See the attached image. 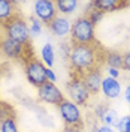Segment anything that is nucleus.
I'll list each match as a JSON object with an SVG mask.
<instances>
[{
	"mask_svg": "<svg viewBox=\"0 0 130 132\" xmlns=\"http://www.w3.org/2000/svg\"><path fill=\"white\" fill-rule=\"evenodd\" d=\"M100 48L94 45H72L69 56V63L73 74L84 75L94 68H99L100 62Z\"/></svg>",
	"mask_w": 130,
	"mask_h": 132,
	"instance_id": "1",
	"label": "nucleus"
},
{
	"mask_svg": "<svg viewBox=\"0 0 130 132\" xmlns=\"http://www.w3.org/2000/svg\"><path fill=\"white\" fill-rule=\"evenodd\" d=\"M70 41L73 45H94V42H96L94 26L90 23L87 15L78 16L72 23Z\"/></svg>",
	"mask_w": 130,
	"mask_h": 132,
	"instance_id": "2",
	"label": "nucleus"
},
{
	"mask_svg": "<svg viewBox=\"0 0 130 132\" xmlns=\"http://www.w3.org/2000/svg\"><path fill=\"white\" fill-rule=\"evenodd\" d=\"M2 29H3L6 38L14 39V41L20 42V44L29 45V42H30V29H29V24L25 23V20L21 18L18 14L14 15L11 20H8L6 23H3Z\"/></svg>",
	"mask_w": 130,
	"mask_h": 132,
	"instance_id": "3",
	"label": "nucleus"
},
{
	"mask_svg": "<svg viewBox=\"0 0 130 132\" xmlns=\"http://www.w3.org/2000/svg\"><path fill=\"white\" fill-rule=\"evenodd\" d=\"M24 75L33 87L39 89L47 82V66L42 60L36 59V56H30L24 59Z\"/></svg>",
	"mask_w": 130,
	"mask_h": 132,
	"instance_id": "4",
	"label": "nucleus"
},
{
	"mask_svg": "<svg viewBox=\"0 0 130 132\" xmlns=\"http://www.w3.org/2000/svg\"><path fill=\"white\" fill-rule=\"evenodd\" d=\"M66 90H67V95H69V101H72L78 107H81V105L84 107V105L88 104L91 93L85 87V84L82 82V78L79 75L72 74L70 80L66 82Z\"/></svg>",
	"mask_w": 130,
	"mask_h": 132,
	"instance_id": "5",
	"label": "nucleus"
},
{
	"mask_svg": "<svg viewBox=\"0 0 130 132\" xmlns=\"http://www.w3.org/2000/svg\"><path fill=\"white\" fill-rule=\"evenodd\" d=\"M58 107V113L60 117L63 119L66 126H78V128H84V120H82L81 110L76 104H73L72 101L64 99Z\"/></svg>",
	"mask_w": 130,
	"mask_h": 132,
	"instance_id": "6",
	"label": "nucleus"
},
{
	"mask_svg": "<svg viewBox=\"0 0 130 132\" xmlns=\"http://www.w3.org/2000/svg\"><path fill=\"white\" fill-rule=\"evenodd\" d=\"M38 99L43 102V104H49V105H60L64 101V95L63 92L58 89L54 82L47 81L42 84L38 89Z\"/></svg>",
	"mask_w": 130,
	"mask_h": 132,
	"instance_id": "7",
	"label": "nucleus"
},
{
	"mask_svg": "<svg viewBox=\"0 0 130 132\" xmlns=\"http://www.w3.org/2000/svg\"><path fill=\"white\" fill-rule=\"evenodd\" d=\"M33 14L42 24L48 26L57 16V6L55 2L51 0H38L33 5Z\"/></svg>",
	"mask_w": 130,
	"mask_h": 132,
	"instance_id": "8",
	"label": "nucleus"
},
{
	"mask_svg": "<svg viewBox=\"0 0 130 132\" xmlns=\"http://www.w3.org/2000/svg\"><path fill=\"white\" fill-rule=\"evenodd\" d=\"M24 44H20V42L14 41V39H9L6 36L0 38V53L2 56L11 60H15V59H21L24 57V51H25Z\"/></svg>",
	"mask_w": 130,
	"mask_h": 132,
	"instance_id": "9",
	"label": "nucleus"
},
{
	"mask_svg": "<svg viewBox=\"0 0 130 132\" xmlns=\"http://www.w3.org/2000/svg\"><path fill=\"white\" fill-rule=\"evenodd\" d=\"M82 82L85 84V87L88 89V92L91 95H97L99 92L102 90V81H103V77H102V71L100 68H94L88 72H85L84 75H81Z\"/></svg>",
	"mask_w": 130,
	"mask_h": 132,
	"instance_id": "10",
	"label": "nucleus"
},
{
	"mask_svg": "<svg viewBox=\"0 0 130 132\" xmlns=\"http://www.w3.org/2000/svg\"><path fill=\"white\" fill-rule=\"evenodd\" d=\"M48 29L51 33L57 38H66L67 35H70V29H72V23L69 21L67 16L57 15L51 23L48 24Z\"/></svg>",
	"mask_w": 130,
	"mask_h": 132,
	"instance_id": "11",
	"label": "nucleus"
},
{
	"mask_svg": "<svg viewBox=\"0 0 130 132\" xmlns=\"http://www.w3.org/2000/svg\"><path fill=\"white\" fill-rule=\"evenodd\" d=\"M100 92L105 95L106 99H117L121 95V84L115 78L106 77L102 81V90Z\"/></svg>",
	"mask_w": 130,
	"mask_h": 132,
	"instance_id": "12",
	"label": "nucleus"
},
{
	"mask_svg": "<svg viewBox=\"0 0 130 132\" xmlns=\"http://www.w3.org/2000/svg\"><path fill=\"white\" fill-rule=\"evenodd\" d=\"M93 3V8H96L97 11L100 12H112V11H117V9L120 8H124V6H127V3H124V2H117V0H94V2H91Z\"/></svg>",
	"mask_w": 130,
	"mask_h": 132,
	"instance_id": "13",
	"label": "nucleus"
},
{
	"mask_svg": "<svg viewBox=\"0 0 130 132\" xmlns=\"http://www.w3.org/2000/svg\"><path fill=\"white\" fill-rule=\"evenodd\" d=\"M14 15H16L15 3L9 0H0V26L11 20Z\"/></svg>",
	"mask_w": 130,
	"mask_h": 132,
	"instance_id": "14",
	"label": "nucleus"
},
{
	"mask_svg": "<svg viewBox=\"0 0 130 132\" xmlns=\"http://www.w3.org/2000/svg\"><path fill=\"white\" fill-rule=\"evenodd\" d=\"M41 57L42 62L47 68H51V66L55 63V50H54V45L47 42L41 50Z\"/></svg>",
	"mask_w": 130,
	"mask_h": 132,
	"instance_id": "15",
	"label": "nucleus"
},
{
	"mask_svg": "<svg viewBox=\"0 0 130 132\" xmlns=\"http://www.w3.org/2000/svg\"><path fill=\"white\" fill-rule=\"evenodd\" d=\"M78 2L76 0H58L55 2V6H57V12H60L63 16L66 15H70L73 14L76 8H78Z\"/></svg>",
	"mask_w": 130,
	"mask_h": 132,
	"instance_id": "16",
	"label": "nucleus"
},
{
	"mask_svg": "<svg viewBox=\"0 0 130 132\" xmlns=\"http://www.w3.org/2000/svg\"><path fill=\"white\" fill-rule=\"evenodd\" d=\"M105 62L108 68H115V69H121L123 68V54L117 51H108L105 53Z\"/></svg>",
	"mask_w": 130,
	"mask_h": 132,
	"instance_id": "17",
	"label": "nucleus"
},
{
	"mask_svg": "<svg viewBox=\"0 0 130 132\" xmlns=\"http://www.w3.org/2000/svg\"><path fill=\"white\" fill-rule=\"evenodd\" d=\"M0 132H20L16 126V120L14 116H6L5 119L0 120Z\"/></svg>",
	"mask_w": 130,
	"mask_h": 132,
	"instance_id": "18",
	"label": "nucleus"
},
{
	"mask_svg": "<svg viewBox=\"0 0 130 132\" xmlns=\"http://www.w3.org/2000/svg\"><path fill=\"white\" fill-rule=\"evenodd\" d=\"M100 122H102V125L112 126V128H114V126H117V125H118V122H120L118 113H117L115 110H112V108H109L105 114H103V117L100 119Z\"/></svg>",
	"mask_w": 130,
	"mask_h": 132,
	"instance_id": "19",
	"label": "nucleus"
},
{
	"mask_svg": "<svg viewBox=\"0 0 130 132\" xmlns=\"http://www.w3.org/2000/svg\"><path fill=\"white\" fill-rule=\"evenodd\" d=\"M90 6H91V9L87 11V14H85V15H87V18L90 20V23H91V24L96 26L99 21L105 16V14H103V12H100V11H97L96 8H93V3H90Z\"/></svg>",
	"mask_w": 130,
	"mask_h": 132,
	"instance_id": "20",
	"label": "nucleus"
},
{
	"mask_svg": "<svg viewBox=\"0 0 130 132\" xmlns=\"http://www.w3.org/2000/svg\"><path fill=\"white\" fill-rule=\"evenodd\" d=\"M42 26L43 24L33 15L32 18H30V26H29V29H30V36H34V38L39 36V35L42 33Z\"/></svg>",
	"mask_w": 130,
	"mask_h": 132,
	"instance_id": "21",
	"label": "nucleus"
},
{
	"mask_svg": "<svg viewBox=\"0 0 130 132\" xmlns=\"http://www.w3.org/2000/svg\"><path fill=\"white\" fill-rule=\"evenodd\" d=\"M118 132H130V114L129 116H124L120 119L118 125L115 126Z\"/></svg>",
	"mask_w": 130,
	"mask_h": 132,
	"instance_id": "22",
	"label": "nucleus"
},
{
	"mask_svg": "<svg viewBox=\"0 0 130 132\" xmlns=\"http://www.w3.org/2000/svg\"><path fill=\"white\" fill-rule=\"evenodd\" d=\"M108 110H109V107H108L106 104H99L97 107H94V116H96L99 120H100Z\"/></svg>",
	"mask_w": 130,
	"mask_h": 132,
	"instance_id": "23",
	"label": "nucleus"
},
{
	"mask_svg": "<svg viewBox=\"0 0 130 132\" xmlns=\"http://www.w3.org/2000/svg\"><path fill=\"white\" fill-rule=\"evenodd\" d=\"M93 132H115L112 126H106V125H100V126H94Z\"/></svg>",
	"mask_w": 130,
	"mask_h": 132,
	"instance_id": "24",
	"label": "nucleus"
},
{
	"mask_svg": "<svg viewBox=\"0 0 130 132\" xmlns=\"http://www.w3.org/2000/svg\"><path fill=\"white\" fill-rule=\"evenodd\" d=\"M123 69L130 71V51L123 54Z\"/></svg>",
	"mask_w": 130,
	"mask_h": 132,
	"instance_id": "25",
	"label": "nucleus"
},
{
	"mask_svg": "<svg viewBox=\"0 0 130 132\" xmlns=\"http://www.w3.org/2000/svg\"><path fill=\"white\" fill-rule=\"evenodd\" d=\"M106 72H108V77H111V78H115V80L120 78V69H115V68H106Z\"/></svg>",
	"mask_w": 130,
	"mask_h": 132,
	"instance_id": "26",
	"label": "nucleus"
},
{
	"mask_svg": "<svg viewBox=\"0 0 130 132\" xmlns=\"http://www.w3.org/2000/svg\"><path fill=\"white\" fill-rule=\"evenodd\" d=\"M47 81L54 82V84H55V81H57V75L54 74V71H52L51 68H47Z\"/></svg>",
	"mask_w": 130,
	"mask_h": 132,
	"instance_id": "27",
	"label": "nucleus"
},
{
	"mask_svg": "<svg viewBox=\"0 0 130 132\" xmlns=\"http://www.w3.org/2000/svg\"><path fill=\"white\" fill-rule=\"evenodd\" d=\"M61 132H84L82 128H78V126H64V129Z\"/></svg>",
	"mask_w": 130,
	"mask_h": 132,
	"instance_id": "28",
	"label": "nucleus"
},
{
	"mask_svg": "<svg viewBox=\"0 0 130 132\" xmlns=\"http://www.w3.org/2000/svg\"><path fill=\"white\" fill-rule=\"evenodd\" d=\"M124 99H126V102L129 104V107H130V84H127L126 86V89H124Z\"/></svg>",
	"mask_w": 130,
	"mask_h": 132,
	"instance_id": "29",
	"label": "nucleus"
},
{
	"mask_svg": "<svg viewBox=\"0 0 130 132\" xmlns=\"http://www.w3.org/2000/svg\"><path fill=\"white\" fill-rule=\"evenodd\" d=\"M0 56H2V53H0Z\"/></svg>",
	"mask_w": 130,
	"mask_h": 132,
	"instance_id": "30",
	"label": "nucleus"
}]
</instances>
